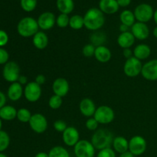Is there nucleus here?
Segmentation results:
<instances>
[{"label": "nucleus", "mask_w": 157, "mask_h": 157, "mask_svg": "<svg viewBox=\"0 0 157 157\" xmlns=\"http://www.w3.org/2000/svg\"><path fill=\"white\" fill-rule=\"evenodd\" d=\"M84 27L91 32L99 31L105 23L104 14L98 8H90L84 15Z\"/></svg>", "instance_id": "nucleus-1"}, {"label": "nucleus", "mask_w": 157, "mask_h": 157, "mask_svg": "<svg viewBox=\"0 0 157 157\" xmlns=\"http://www.w3.org/2000/svg\"><path fill=\"white\" fill-rule=\"evenodd\" d=\"M113 135L111 131L107 129H98L91 136V144L98 151L108 148L112 146Z\"/></svg>", "instance_id": "nucleus-2"}, {"label": "nucleus", "mask_w": 157, "mask_h": 157, "mask_svg": "<svg viewBox=\"0 0 157 157\" xmlns=\"http://www.w3.org/2000/svg\"><path fill=\"white\" fill-rule=\"evenodd\" d=\"M38 29L37 20L30 16L22 18L17 25V32L23 38L33 37L38 32Z\"/></svg>", "instance_id": "nucleus-3"}, {"label": "nucleus", "mask_w": 157, "mask_h": 157, "mask_svg": "<svg viewBox=\"0 0 157 157\" xmlns=\"http://www.w3.org/2000/svg\"><path fill=\"white\" fill-rule=\"evenodd\" d=\"M94 117L99 124H109L114 120L115 113L113 109L109 106L102 105L96 109Z\"/></svg>", "instance_id": "nucleus-4"}, {"label": "nucleus", "mask_w": 157, "mask_h": 157, "mask_svg": "<svg viewBox=\"0 0 157 157\" xmlns=\"http://www.w3.org/2000/svg\"><path fill=\"white\" fill-rule=\"evenodd\" d=\"M96 149L90 141L80 140L74 147V153L76 157H94Z\"/></svg>", "instance_id": "nucleus-5"}, {"label": "nucleus", "mask_w": 157, "mask_h": 157, "mask_svg": "<svg viewBox=\"0 0 157 157\" xmlns=\"http://www.w3.org/2000/svg\"><path fill=\"white\" fill-rule=\"evenodd\" d=\"M133 13L136 21L147 24V22L150 21L153 18L154 10L150 5L142 3L135 8Z\"/></svg>", "instance_id": "nucleus-6"}, {"label": "nucleus", "mask_w": 157, "mask_h": 157, "mask_svg": "<svg viewBox=\"0 0 157 157\" xmlns=\"http://www.w3.org/2000/svg\"><path fill=\"white\" fill-rule=\"evenodd\" d=\"M3 78L7 82L14 83L17 82L19 78L20 67L18 64L15 61H9L3 67L2 70Z\"/></svg>", "instance_id": "nucleus-7"}, {"label": "nucleus", "mask_w": 157, "mask_h": 157, "mask_svg": "<svg viewBox=\"0 0 157 157\" xmlns=\"http://www.w3.org/2000/svg\"><path fill=\"white\" fill-rule=\"evenodd\" d=\"M147 143L145 138L136 135L129 140V151L135 156H141L146 152Z\"/></svg>", "instance_id": "nucleus-8"}, {"label": "nucleus", "mask_w": 157, "mask_h": 157, "mask_svg": "<svg viewBox=\"0 0 157 157\" xmlns=\"http://www.w3.org/2000/svg\"><path fill=\"white\" fill-rule=\"evenodd\" d=\"M143 64L141 61L135 57L126 60L124 65V72L129 78H135L140 75L142 71Z\"/></svg>", "instance_id": "nucleus-9"}, {"label": "nucleus", "mask_w": 157, "mask_h": 157, "mask_svg": "<svg viewBox=\"0 0 157 157\" xmlns=\"http://www.w3.org/2000/svg\"><path fill=\"white\" fill-rule=\"evenodd\" d=\"M42 94L41 86L35 81L29 82L24 87V96L28 101L31 103L37 102Z\"/></svg>", "instance_id": "nucleus-10"}, {"label": "nucleus", "mask_w": 157, "mask_h": 157, "mask_svg": "<svg viewBox=\"0 0 157 157\" xmlns=\"http://www.w3.org/2000/svg\"><path fill=\"white\" fill-rule=\"evenodd\" d=\"M31 129L36 133H43L48 128V121L45 117L39 113H34L29 122Z\"/></svg>", "instance_id": "nucleus-11"}, {"label": "nucleus", "mask_w": 157, "mask_h": 157, "mask_svg": "<svg viewBox=\"0 0 157 157\" xmlns=\"http://www.w3.org/2000/svg\"><path fill=\"white\" fill-rule=\"evenodd\" d=\"M37 21L40 29L42 31L50 30L56 24V16L52 12H44L38 16Z\"/></svg>", "instance_id": "nucleus-12"}, {"label": "nucleus", "mask_w": 157, "mask_h": 157, "mask_svg": "<svg viewBox=\"0 0 157 157\" xmlns=\"http://www.w3.org/2000/svg\"><path fill=\"white\" fill-rule=\"evenodd\" d=\"M141 75L147 81H157V59L150 60L143 64Z\"/></svg>", "instance_id": "nucleus-13"}, {"label": "nucleus", "mask_w": 157, "mask_h": 157, "mask_svg": "<svg viewBox=\"0 0 157 157\" xmlns=\"http://www.w3.org/2000/svg\"><path fill=\"white\" fill-rule=\"evenodd\" d=\"M62 140L67 147H75L80 140V133L78 129L74 127H67L62 133Z\"/></svg>", "instance_id": "nucleus-14"}, {"label": "nucleus", "mask_w": 157, "mask_h": 157, "mask_svg": "<svg viewBox=\"0 0 157 157\" xmlns=\"http://www.w3.org/2000/svg\"><path fill=\"white\" fill-rule=\"evenodd\" d=\"M130 32L136 39L144 41L150 35V29L146 23L136 21L130 28Z\"/></svg>", "instance_id": "nucleus-15"}, {"label": "nucleus", "mask_w": 157, "mask_h": 157, "mask_svg": "<svg viewBox=\"0 0 157 157\" xmlns=\"http://www.w3.org/2000/svg\"><path fill=\"white\" fill-rule=\"evenodd\" d=\"M70 90L69 83L65 78H58L53 81L52 84V90L54 94L58 95L61 98H64L68 94Z\"/></svg>", "instance_id": "nucleus-16"}, {"label": "nucleus", "mask_w": 157, "mask_h": 157, "mask_svg": "<svg viewBox=\"0 0 157 157\" xmlns=\"http://www.w3.org/2000/svg\"><path fill=\"white\" fill-rule=\"evenodd\" d=\"M96 105L90 98H85L79 104V110L81 114L85 117H92L96 111Z\"/></svg>", "instance_id": "nucleus-17"}, {"label": "nucleus", "mask_w": 157, "mask_h": 157, "mask_svg": "<svg viewBox=\"0 0 157 157\" xmlns=\"http://www.w3.org/2000/svg\"><path fill=\"white\" fill-rule=\"evenodd\" d=\"M119 5L117 0H100L99 9L104 14L113 15L119 10Z\"/></svg>", "instance_id": "nucleus-18"}, {"label": "nucleus", "mask_w": 157, "mask_h": 157, "mask_svg": "<svg viewBox=\"0 0 157 157\" xmlns=\"http://www.w3.org/2000/svg\"><path fill=\"white\" fill-rule=\"evenodd\" d=\"M24 94V88L18 82H14L9 85L7 90V96L12 101H17L20 100Z\"/></svg>", "instance_id": "nucleus-19"}, {"label": "nucleus", "mask_w": 157, "mask_h": 157, "mask_svg": "<svg viewBox=\"0 0 157 157\" xmlns=\"http://www.w3.org/2000/svg\"><path fill=\"white\" fill-rule=\"evenodd\" d=\"M135 41H136V38L130 31L121 33L117 38L118 45L123 49L130 48L134 44Z\"/></svg>", "instance_id": "nucleus-20"}, {"label": "nucleus", "mask_w": 157, "mask_h": 157, "mask_svg": "<svg viewBox=\"0 0 157 157\" xmlns=\"http://www.w3.org/2000/svg\"><path fill=\"white\" fill-rule=\"evenodd\" d=\"M48 37L44 31H38L32 37V43L38 50H44L48 45Z\"/></svg>", "instance_id": "nucleus-21"}, {"label": "nucleus", "mask_w": 157, "mask_h": 157, "mask_svg": "<svg viewBox=\"0 0 157 157\" xmlns=\"http://www.w3.org/2000/svg\"><path fill=\"white\" fill-rule=\"evenodd\" d=\"M112 53L110 49L105 45L98 46L95 49L94 58L101 63H107L111 59Z\"/></svg>", "instance_id": "nucleus-22"}, {"label": "nucleus", "mask_w": 157, "mask_h": 157, "mask_svg": "<svg viewBox=\"0 0 157 157\" xmlns=\"http://www.w3.org/2000/svg\"><path fill=\"white\" fill-rule=\"evenodd\" d=\"M112 147L116 153L121 154L129 150V141L124 136H116L113 138Z\"/></svg>", "instance_id": "nucleus-23"}, {"label": "nucleus", "mask_w": 157, "mask_h": 157, "mask_svg": "<svg viewBox=\"0 0 157 157\" xmlns=\"http://www.w3.org/2000/svg\"><path fill=\"white\" fill-rule=\"evenodd\" d=\"M133 57L140 61L146 60L151 55V48L147 44H139L133 50Z\"/></svg>", "instance_id": "nucleus-24"}, {"label": "nucleus", "mask_w": 157, "mask_h": 157, "mask_svg": "<svg viewBox=\"0 0 157 157\" xmlns=\"http://www.w3.org/2000/svg\"><path fill=\"white\" fill-rule=\"evenodd\" d=\"M17 117V110L11 105H5L0 109V118L3 121H12Z\"/></svg>", "instance_id": "nucleus-25"}, {"label": "nucleus", "mask_w": 157, "mask_h": 157, "mask_svg": "<svg viewBox=\"0 0 157 157\" xmlns=\"http://www.w3.org/2000/svg\"><path fill=\"white\" fill-rule=\"evenodd\" d=\"M56 6L61 13L67 15L71 13L75 9L74 0H57Z\"/></svg>", "instance_id": "nucleus-26"}, {"label": "nucleus", "mask_w": 157, "mask_h": 157, "mask_svg": "<svg viewBox=\"0 0 157 157\" xmlns=\"http://www.w3.org/2000/svg\"><path fill=\"white\" fill-rule=\"evenodd\" d=\"M90 44H94L95 47L104 45V43L107 41V35L104 32L96 31L90 35Z\"/></svg>", "instance_id": "nucleus-27"}, {"label": "nucleus", "mask_w": 157, "mask_h": 157, "mask_svg": "<svg viewBox=\"0 0 157 157\" xmlns=\"http://www.w3.org/2000/svg\"><path fill=\"white\" fill-rule=\"evenodd\" d=\"M120 21L121 24L127 25L128 27L131 28V26L136 22V18H135L134 13L130 10H124L120 15Z\"/></svg>", "instance_id": "nucleus-28"}, {"label": "nucleus", "mask_w": 157, "mask_h": 157, "mask_svg": "<svg viewBox=\"0 0 157 157\" xmlns=\"http://www.w3.org/2000/svg\"><path fill=\"white\" fill-rule=\"evenodd\" d=\"M69 26L74 30H79L83 27H84V16L80 15H74L70 17L69 21Z\"/></svg>", "instance_id": "nucleus-29"}, {"label": "nucleus", "mask_w": 157, "mask_h": 157, "mask_svg": "<svg viewBox=\"0 0 157 157\" xmlns=\"http://www.w3.org/2000/svg\"><path fill=\"white\" fill-rule=\"evenodd\" d=\"M49 157H71L69 152L64 147L61 146H55L52 147L48 152Z\"/></svg>", "instance_id": "nucleus-30"}, {"label": "nucleus", "mask_w": 157, "mask_h": 157, "mask_svg": "<svg viewBox=\"0 0 157 157\" xmlns=\"http://www.w3.org/2000/svg\"><path fill=\"white\" fill-rule=\"evenodd\" d=\"M10 145V136L7 132L0 130V153L7 150Z\"/></svg>", "instance_id": "nucleus-31"}, {"label": "nucleus", "mask_w": 157, "mask_h": 157, "mask_svg": "<svg viewBox=\"0 0 157 157\" xmlns=\"http://www.w3.org/2000/svg\"><path fill=\"white\" fill-rule=\"evenodd\" d=\"M32 116V113L27 108L22 107V108H20L17 110L16 118L21 123H29Z\"/></svg>", "instance_id": "nucleus-32"}, {"label": "nucleus", "mask_w": 157, "mask_h": 157, "mask_svg": "<svg viewBox=\"0 0 157 157\" xmlns=\"http://www.w3.org/2000/svg\"><path fill=\"white\" fill-rule=\"evenodd\" d=\"M37 0H21L20 5L25 12H31L35 10L37 7Z\"/></svg>", "instance_id": "nucleus-33"}, {"label": "nucleus", "mask_w": 157, "mask_h": 157, "mask_svg": "<svg viewBox=\"0 0 157 157\" xmlns=\"http://www.w3.org/2000/svg\"><path fill=\"white\" fill-rule=\"evenodd\" d=\"M62 98L58 96V95H52L48 100V106L50 108L53 110H58L62 105Z\"/></svg>", "instance_id": "nucleus-34"}, {"label": "nucleus", "mask_w": 157, "mask_h": 157, "mask_svg": "<svg viewBox=\"0 0 157 157\" xmlns=\"http://www.w3.org/2000/svg\"><path fill=\"white\" fill-rule=\"evenodd\" d=\"M69 21L70 17L67 14L61 13L58 17H56V25L61 29H64L69 26Z\"/></svg>", "instance_id": "nucleus-35"}, {"label": "nucleus", "mask_w": 157, "mask_h": 157, "mask_svg": "<svg viewBox=\"0 0 157 157\" xmlns=\"http://www.w3.org/2000/svg\"><path fill=\"white\" fill-rule=\"evenodd\" d=\"M95 47L94 44H87L83 47L82 48V54L84 57L87 58H91V57H94L95 53Z\"/></svg>", "instance_id": "nucleus-36"}, {"label": "nucleus", "mask_w": 157, "mask_h": 157, "mask_svg": "<svg viewBox=\"0 0 157 157\" xmlns=\"http://www.w3.org/2000/svg\"><path fill=\"white\" fill-rule=\"evenodd\" d=\"M85 126L88 130H90V131H96L98 129L99 124L96 121V119L94 117H92L87 118V120L85 122Z\"/></svg>", "instance_id": "nucleus-37"}, {"label": "nucleus", "mask_w": 157, "mask_h": 157, "mask_svg": "<svg viewBox=\"0 0 157 157\" xmlns=\"http://www.w3.org/2000/svg\"><path fill=\"white\" fill-rule=\"evenodd\" d=\"M97 157H116V152L111 147L99 150Z\"/></svg>", "instance_id": "nucleus-38"}, {"label": "nucleus", "mask_w": 157, "mask_h": 157, "mask_svg": "<svg viewBox=\"0 0 157 157\" xmlns=\"http://www.w3.org/2000/svg\"><path fill=\"white\" fill-rule=\"evenodd\" d=\"M54 129L56 130L57 132H59V133H63L64 130L67 129V125L66 124V122L63 120H57L56 121H55L53 124Z\"/></svg>", "instance_id": "nucleus-39"}, {"label": "nucleus", "mask_w": 157, "mask_h": 157, "mask_svg": "<svg viewBox=\"0 0 157 157\" xmlns=\"http://www.w3.org/2000/svg\"><path fill=\"white\" fill-rule=\"evenodd\" d=\"M9 54L7 51L3 48H0V64H6L9 62Z\"/></svg>", "instance_id": "nucleus-40"}, {"label": "nucleus", "mask_w": 157, "mask_h": 157, "mask_svg": "<svg viewBox=\"0 0 157 157\" xmlns=\"http://www.w3.org/2000/svg\"><path fill=\"white\" fill-rule=\"evenodd\" d=\"M9 35L4 30H0V48H3L9 42Z\"/></svg>", "instance_id": "nucleus-41"}, {"label": "nucleus", "mask_w": 157, "mask_h": 157, "mask_svg": "<svg viewBox=\"0 0 157 157\" xmlns=\"http://www.w3.org/2000/svg\"><path fill=\"white\" fill-rule=\"evenodd\" d=\"M35 81L38 84H39L40 86H41L42 84H44L46 81V78L44 77V75H37L36 78H35Z\"/></svg>", "instance_id": "nucleus-42"}, {"label": "nucleus", "mask_w": 157, "mask_h": 157, "mask_svg": "<svg viewBox=\"0 0 157 157\" xmlns=\"http://www.w3.org/2000/svg\"><path fill=\"white\" fill-rule=\"evenodd\" d=\"M123 55L127 59H129V58L133 57V52L130 48L123 49Z\"/></svg>", "instance_id": "nucleus-43"}, {"label": "nucleus", "mask_w": 157, "mask_h": 157, "mask_svg": "<svg viewBox=\"0 0 157 157\" xmlns=\"http://www.w3.org/2000/svg\"><path fill=\"white\" fill-rule=\"evenodd\" d=\"M120 7H127L131 3V0H117Z\"/></svg>", "instance_id": "nucleus-44"}, {"label": "nucleus", "mask_w": 157, "mask_h": 157, "mask_svg": "<svg viewBox=\"0 0 157 157\" xmlns=\"http://www.w3.org/2000/svg\"><path fill=\"white\" fill-rule=\"evenodd\" d=\"M6 97L2 90H0V109L6 105Z\"/></svg>", "instance_id": "nucleus-45"}, {"label": "nucleus", "mask_w": 157, "mask_h": 157, "mask_svg": "<svg viewBox=\"0 0 157 157\" xmlns=\"http://www.w3.org/2000/svg\"><path fill=\"white\" fill-rule=\"evenodd\" d=\"M17 82H18L20 84H21V85H25V86L26 84H28V78H27V77H25V76H23V75H21V76L19 77V78H18V81H17Z\"/></svg>", "instance_id": "nucleus-46"}, {"label": "nucleus", "mask_w": 157, "mask_h": 157, "mask_svg": "<svg viewBox=\"0 0 157 157\" xmlns=\"http://www.w3.org/2000/svg\"><path fill=\"white\" fill-rule=\"evenodd\" d=\"M129 29H130V27H128V26L124 24H121V25H120L119 27L120 31H121V33L129 32Z\"/></svg>", "instance_id": "nucleus-47"}, {"label": "nucleus", "mask_w": 157, "mask_h": 157, "mask_svg": "<svg viewBox=\"0 0 157 157\" xmlns=\"http://www.w3.org/2000/svg\"><path fill=\"white\" fill-rule=\"evenodd\" d=\"M119 157H135V156L133 154H132L130 151H127L125 153H123L121 154H120Z\"/></svg>", "instance_id": "nucleus-48"}, {"label": "nucleus", "mask_w": 157, "mask_h": 157, "mask_svg": "<svg viewBox=\"0 0 157 157\" xmlns=\"http://www.w3.org/2000/svg\"><path fill=\"white\" fill-rule=\"evenodd\" d=\"M35 157H49L48 153H45V152H39L35 155Z\"/></svg>", "instance_id": "nucleus-49"}, {"label": "nucleus", "mask_w": 157, "mask_h": 157, "mask_svg": "<svg viewBox=\"0 0 157 157\" xmlns=\"http://www.w3.org/2000/svg\"><path fill=\"white\" fill-rule=\"evenodd\" d=\"M153 20H154L155 23H156V25H157V9H156V10L154 11V14H153Z\"/></svg>", "instance_id": "nucleus-50"}, {"label": "nucleus", "mask_w": 157, "mask_h": 157, "mask_svg": "<svg viewBox=\"0 0 157 157\" xmlns=\"http://www.w3.org/2000/svg\"><path fill=\"white\" fill-rule=\"evenodd\" d=\"M153 36H154L155 38H157V26L156 27H155L154 29H153Z\"/></svg>", "instance_id": "nucleus-51"}, {"label": "nucleus", "mask_w": 157, "mask_h": 157, "mask_svg": "<svg viewBox=\"0 0 157 157\" xmlns=\"http://www.w3.org/2000/svg\"><path fill=\"white\" fill-rule=\"evenodd\" d=\"M2 120L0 118V130H2Z\"/></svg>", "instance_id": "nucleus-52"}, {"label": "nucleus", "mask_w": 157, "mask_h": 157, "mask_svg": "<svg viewBox=\"0 0 157 157\" xmlns=\"http://www.w3.org/2000/svg\"><path fill=\"white\" fill-rule=\"evenodd\" d=\"M0 157H8V156H6V154H4V153H0Z\"/></svg>", "instance_id": "nucleus-53"}]
</instances>
